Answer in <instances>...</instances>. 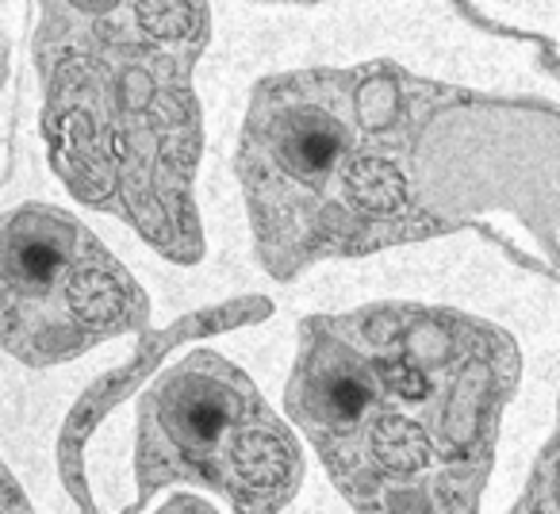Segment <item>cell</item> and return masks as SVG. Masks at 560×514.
Listing matches in <instances>:
<instances>
[{
  "label": "cell",
  "instance_id": "6da1fadb",
  "mask_svg": "<svg viewBox=\"0 0 560 514\" xmlns=\"http://www.w3.org/2000/svg\"><path fill=\"white\" fill-rule=\"evenodd\" d=\"M514 381L491 327L384 304L304 323L284 407L358 514H480Z\"/></svg>",
  "mask_w": 560,
  "mask_h": 514
},
{
  "label": "cell",
  "instance_id": "7a4b0ae2",
  "mask_svg": "<svg viewBox=\"0 0 560 514\" xmlns=\"http://www.w3.org/2000/svg\"><path fill=\"white\" fill-rule=\"evenodd\" d=\"M450 101V89L392 62L315 66L265 81L238 150L261 266L292 281L323 257L434 234L419 150Z\"/></svg>",
  "mask_w": 560,
  "mask_h": 514
},
{
  "label": "cell",
  "instance_id": "3957f363",
  "mask_svg": "<svg viewBox=\"0 0 560 514\" xmlns=\"http://www.w3.org/2000/svg\"><path fill=\"white\" fill-rule=\"evenodd\" d=\"M203 39V4H50L35 43L62 180L173 261L200 257L192 66Z\"/></svg>",
  "mask_w": 560,
  "mask_h": 514
},
{
  "label": "cell",
  "instance_id": "277c9868",
  "mask_svg": "<svg viewBox=\"0 0 560 514\" xmlns=\"http://www.w3.org/2000/svg\"><path fill=\"white\" fill-rule=\"evenodd\" d=\"M135 476L139 495L192 483L226 495L242 514H272L296 491L300 453L238 365L196 350L142 396Z\"/></svg>",
  "mask_w": 560,
  "mask_h": 514
},
{
  "label": "cell",
  "instance_id": "5b68a950",
  "mask_svg": "<svg viewBox=\"0 0 560 514\" xmlns=\"http://www.w3.org/2000/svg\"><path fill=\"white\" fill-rule=\"evenodd\" d=\"M142 315L139 284L85 223L43 203L0 215V342L12 358L62 365Z\"/></svg>",
  "mask_w": 560,
  "mask_h": 514
},
{
  "label": "cell",
  "instance_id": "8992f818",
  "mask_svg": "<svg viewBox=\"0 0 560 514\" xmlns=\"http://www.w3.org/2000/svg\"><path fill=\"white\" fill-rule=\"evenodd\" d=\"M0 514H35L24 495V488H20L16 476H12L4 465H0Z\"/></svg>",
  "mask_w": 560,
  "mask_h": 514
},
{
  "label": "cell",
  "instance_id": "52a82bcc",
  "mask_svg": "<svg viewBox=\"0 0 560 514\" xmlns=\"http://www.w3.org/2000/svg\"><path fill=\"white\" fill-rule=\"evenodd\" d=\"M158 514H211V511L200 503V499H192V495H173Z\"/></svg>",
  "mask_w": 560,
  "mask_h": 514
}]
</instances>
